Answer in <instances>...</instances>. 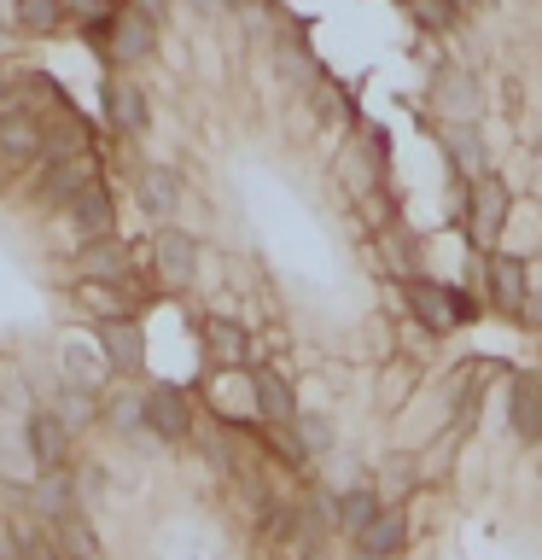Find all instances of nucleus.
Instances as JSON below:
<instances>
[{
	"label": "nucleus",
	"mask_w": 542,
	"mask_h": 560,
	"mask_svg": "<svg viewBox=\"0 0 542 560\" xmlns=\"http://www.w3.org/2000/svg\"><path fill=\"white\" fill-rule=\"evenodd\" d=\"M94 182H99L94 158H42V170H35V205L64 217Z\"/></svg>",
	"instance_id": "nucleus-1"
},
{
	"label": "nucleus",
	"mask_w": 542,
	"mask_h": 560,
	"mask_svg": "<svg viewBox=\"0 0 542 560\" xmlns=\"http://www.w3.org/2000/svg\"><path fill=\"white\" fill-rule=\"evenodd\" d=\"M507 210H514V199H507L502 175H479V182L467 187V240L484 245V252H496V234H502Z\"/></svg>",
	"instance_id": "nucleus-2"
},
{
	"label": "nucleus",
	"mask_w": 542,
	"mask_h": 560,
	"mask_svg": "<svg viewBox=\"0 0 542 560\" xmlns=\"http://www.w3.org/2000/svg\"><path fill=\"white\" fill-rule=\"evenodd\" d=\"M146 432L164 438V444H187L199 432V415H192V397L181 385H146Z\"/></svg>",
	"instance_id": "nucleus-3"
},
{
	"label": "nucleus",
	"mask_w": 542,
	"mask_h": 560,
	"mask_svg": "<svg viewBox=\"0 0 542 560\" xmlns=\"http://www.w3.org/2000/svg\"><path fill=\"white\" fill-rule=\"evenodd\" d=\"M17 438H24L35 472H64V462H70V427L52 409H30L24 427H17Z\"/></svg>",
	"instance_id": "nucleus-4"
},
{
	"label": "nucleus",
	"mask_w": 542,
	"mask_h": 560,
	"mask_svg": "<svg viewBox=\"0 0 542 560\" xmlns=\"http://www.w3.org/2000/svg\"><path fill=\"white\" fill-rule=\"evenodd\" d=\"M426 94H432V112L444 117V122H479V112H484L479 82H472L461 65H437Z\"/></svg>",
	"instance_id": "nucleus-5"
},
{
	"label": "nucleus",
	"mask_w": 542,
	"mask_h": 560,
	"mask_svg": "<svg viewBox=\"0 0 542 560\" xmlns=\"http://www.w3.org/2000/svg\"><path fill=\"white\" fill-rule=\"evenodd\" d=\"M152 269H157V280H164L169 292H181V287H192L199 280V240L187 234V228H164V234L152 240Z\"/></svg>",
	"instance_id": "nucleus-6"
},
{
	"label": "nucleus",
	"mask_w": 542,
	"mask_h": 560,
	"mask_svg": "<svg viewBox=\"0 0 542 560\" xmlns=\"http://www.w3.org/2000/svg\"><path fill=\"white\" fill-rule=\"evenodd\" d=\"M484 298H490V310H502V315H525V304H531V280H525V262L514 252H490L484 257Z\"/></svg>",
	"instance_id": "nucleus-7"
},
{
	"label": "nucleus",
	"mask_w": 542,
	"mask_h": 560,
	"mask_svg": "<svg viewBox=\"0 0 542 560\" xmlns=\"http://www.w3.org/2000/svg\"><path fill=\"white\" fill-rule=\"evenodd\" d=\"M251 409H257V420L269 432H292L297 420V397H292V385L274 374V368H251Z\"/></svg>",
	"instance_id": "nucleus-8"
},
{
	"label": "nucleus",
	"mask_w": 542,
	"mask_h": 560,
	"mask_svg": "<svg viewBox=\"0 0 542 560\" xmlns=\"http://www.w3.org/2000/svg\"><path fill=\"white\" fill-rule=\"evenodd\" d=\"M94 339H99V357H105V368L111 374H146V332H140V322L129 315V322H105V327H94Z\"/></svg>",
	"instance_id": "nucleus-9"
},
{
	"label": "nucleus",
	"mask_w": 542,
	"mask_h": 560,
	"mask_svg": "<svg viewBox=\"0 0 542 560\" xmlns=\"http://www.w3.org/2000/svg\"><path fill=\"white\" fill-rule=\"evenodd\" d=\"M64 222H70V234H76V252H82V245H94V240H111V234H117V205H111V187L94 182V187H87L76 205L64 210Z\"/></svg>",
	"instance_id": "nucleus-10"
},
{
	"label": "nucleus",
	"mask_w": 542,
	"mask_h": 560,
	"mask_svg": "<svg viewBox=\"0 0 542 560\" xmlns=\"http://www.w3.org/2000/svg\"><path fill=\"white\" fill-rule=\"evenodd\" d=\"M402 298H409L414 322L426 327L432 339H444V332H455V327H461V315H455V304H449V287H437V280L414 275L409 287H402Z\"/></svg>",
	"instance_id": "nucleus-11"
},
{
	"label": "nucleus",
	"mask_w": 542,
	"mask_h": 560,
	"mask_svg": "<svg viewBox=\"0 0 542 560\" xmlns=\"http://www.w3.org/2000/svg\"><path fill=\"white\" fill-rule=\"evenodd\" d=\"M35 158H47L42 152V117H30L24 105H7L0 112V164H35Z\"/></svg>",
	"instance_id": "nucleus-12"
},
{
	"label": "nucleus",
	"mask_w": 542,
	"mask_h": 560,
	"mask_svg": "<svg viewBox=\"0 0 542 560\" xmlns=\"http://www.w3.org/2000/svg\"><path fill=\"white\" fill-rule=\"evenodd\" d=\"M507 427L519 444H542V374H514L507 385Z\"/></svg>",
	"instance_id": "nucleus-13"
},
{
	"label": "nucleus",
	"mask_w": 542,
	"mask_h": 560,
	"mask_svg": "<svg viewBox=\"0 0 542 560\" xmlns=\"http://www.w3.org/2000/svg\"><path fill=\"white\" fill-rule=\"evenodd\" d=\"M76 508H82V497H76V479H70V472H42L24 497V514H35L42 525H59L64 514H76Z\"/></svg>",
	"instance_id": "nucleus-14"
},
{
	"label": "nucleus",
	"mask_w": 542,
	"mask_h": 560,
	"mask_svg": "<svg viewBox=\"0 0 542 560\" xmlns=\"http://www.w3.org/2000/svg\"><path fill=\"white\" fill-rule=\"evenodd\" d=\"M140 210H146L152 222H175V210H181V175H175L169 164H152V170H140Z\"/></svg>",
	"instance_id": "nucleus-15"
},
{
	"label": "nucleus",
	"mask_w": 542,
	"mask_h": 560,
	"mask_svg": "<svg viewBox=\"0 0 542 560\" xmlns=\"http://www.w3.org/2000/svg\"><path fill=\"white\" fill-rule=\"evenodd\" d=\"M105 117H111V129L117 135H146L152 129V105H146V88H134V82H111L105 88Z\"/></svg>",
	"instance_id": "nucleus-16"
},
{
	"label": "nucleus",
	"mask_w": 542,
	"mask_h": 560,
	"mask_svg": "<svg viewBox=\"0 0 542 560\" xmlns=\"http://www.w3.org/2000/svg\"><path fill=\"white\" fill-rule=\"evenodd\" d=\"M152 47H157V24L146 12H134V7H122L117 12V24H111V52L122 65H146L152 59Z\"/></svg>",
	"instance_id": "nucleus-17"
},
{
	"label": "nucleus",
	"mask_w": 542,
	"mask_h": 560,
	"mask_svg": "<svg viewBox=\"0 0 542 560\" xmlns=\"http://www.w3.org/2000/svg\"><path fill=\"white\" fill-rule=\"evenodd\" d=\"M76 275L82 280H111V287H129V245H122L117 234L82 245V252H76Z\"/></svg>",
	"instance_id": "nucleus-18"
},
{
	"label": "nucleus",
	"mask_w": 542,
	"mask_h": 560,
	"mask_svg": "<svg viewBox=\"0 0 542 560\" xmlns=\"http://www.w3.org/2000/svg\"><path fill=\"white\" fill-rule=\"evenodd\" d=\"M42 152L47 158H87V122L70 112V105L42 117Z\"/></svg>",
	"instance_id": "nucleus-19"
},
{
	"label": "nucleus",
	"mask_w": 542,
	"mask_h": 560,
	"mask_svg": "<svg viewBox=\"0 0 542 560\" xmlns=\"http://www.w3.org/2000/svg\"><path fill=\"white\" fill-rule=\"evenodd\" d=\"M444 158L467 175V182L490 175V152H484V140H479V129H472V122H444Z\"/></svg>",
	"instance_id": "nucleus-20"
},
{
	"label": "nucleus",
	"mask_w": 542,
	"mask_h": 560,
	"mask_svg": "<svg viewBox=\"0 0 542 560\" xmlns=\"http://www.w3.org/2000/svg\"><path fill=\"white\" fill-rule=\"evenodd\" d=\"M385 508H391V502H385L374 485H350V490H339V532H344L350 542H362V532L385 514Z\"/></svg>",
	"instance_id": "nucleus-21"
},
{
	"label": "nucleus",
	"mask_w": 542,
	"mask_h": 560,
	"mask_svg": "<svg viewBox=\"0 0 542 560\" xmlns=\"http://www.w3.org/2000/svg\"><path fill=\"white\" fill-rule=\"evenodd\" d=\"M129 280H134V275H129ZM76 304L94 310L99 327H105V322H129V315H134L129 287H111V280H76Z\"/></svg>",
	"instance_id": "nucleus-22"
},
{
	"label": "nucleus",
	"mask_w": 542,
	"mask_h": 560,
	"mask_svg": "<svg viewBox=\"0 0 542 560\" xmlns=\"http://www.w3.org/2000/svg\"><path fill=\"white\" fill-rule=\"evenodd\" d=\"M420 479H426V472H420V455L414 450H391L379 462V497L391 502V508H402L420 490Z\"/></svg>",
	"instance_id": "nucleus-23"
},
{
	"label": "nucleus",
	"mask_w": 542,
	"mask_h": 560,
	"mask_svg": "<svg viewBox=\"0 0 542 560\" xmlns=\"http://www.w3.org/2000/svg\"><path fill=\"white\" fill-rule=\"evenodd\" d=\"M52 542L64 549V560H105V542L94 532V520H87V508H76V514H64L59 525H47Z\"/></svg>",
	"instance_id": "nucleus-24"
},
{
	"label": "nucleus",
	"mask_w": 542,
	"mask_h": 560,
	"mask_svg": "<svg viewBox=\"0 0 542 560\" xmlns=\"http://www.w3.org/2000/svg\"><path fill=\"white\" fill-rule=\"evenodd\" d=\"M409 537H414V525H409V514L402 508H385V514L362 532V542L356 549H367V555H379V560H397L402 549H409Z\"/></svg>",
	"instance_id": "nucleus-25"
},
{
	"label": "nucleus",
	"mask_w": 542,
	"mask_h": 560,
	"mask_svg": "<svg viewBox=\"0 0 542 560\" xmlns=\"http://www.w3.org/2000/svg\"><path fill=\"white\" fill-rule=\"evenodd\" d=\"M490 374H502V368L496 362H484V357H472V362H461V368H455V374L444 380V397H449V409L455 415H472V409H479V392H484V380Z\"/></svg>",
	"instance_id": "nucleus-26"
},
{
	"label": "nucleus",
	"mask_w": 542,
	"mask_h": 560,
	"mask_svg": "<svg viewBox=\"0 0 542 560\" xmlns=\"http://www.w3.org/2000/svg\"><path fill=\"white\" fill-rule=\"evenodd\" d=\"M52 415H59L70 432H87L94 420H105V397L87 392V385H59V409Z\"/></svg>",
	"instance_id": "nucleus-27"
},
{
	"label": "nucleus",
	"mask_w": 542,
	"mask_h": 560,
	"mask_svg": "<svg viewBox=\"0 0 542 560\" xmlns=\"http://www.w3.org/2000/svg\"><path fill=\"white\" fill-rule=\"evenodd\" d=\"M414 385H420L414 357H391L379 368V409H402V402L414 397Z\"/></svg>",
	"instance_id": "nucleus-28"
},
{
	"label": "nucleus",
	"mask_w": 542,
	"mask_h": 560,
	"mask_svg": "<svg viewBox=\"0 0 542 560\" xmlns=\"http://www.w3.org/2000/svg\"><path fill=\"white\" fill-rule=\"evenodd\" d=\"M204 345H210V357H216L222 368H239L245 357H251L245 327H234V322H210V327H204Z\"/></svg>",
	"instance_id": "nucleus-29"
},
{
	"label": "nucleus",
	"mask_w": 542,
	"mask_h": 560,
	"mask_svg": "<svg viewBox=\"0 0 542 560\" xmlns=\"http://www.w3.org/2000/svg\"><path fill=\"white\" fill-rule=\"evenodd\" d=\"M12 537H17V560H64V549L52 542V532L42 520H30V514L12 525Z\"/></svg>",
	"instance_id": "nucleus-30"
},
{
	"label": "nucleus",
	"mask_w": 542,
	"mask_h": 560,
	"mask_svg": "<svg viewBox=\"0 0 542 560\" xmlns=\"http://www.w3.org/2000/svg\"><path fill=\"white\" fill-rule=\"evenodd\" d=\"M12 18H17V30H30V35H52L64 24V0H17Z\"/></svg>",
	"instance_id": "nucleus-31"
},
{
	"label": "nucleus",
	"mask_w": 542,
	"mask_h": 560,
	"mask_svg": "<svg viewBox=\"0 0 542 560\" xmlns=\"http://www.w3.org/2000/svg\"><path fill=\"white\" fill-rule=\"evenodd\" d=\"M105 427L140 438L146 432V397H105Z\"/></svg>",
	"instance_id": "nucleus-32"
},
{
	"label": "nucleus",
	"mask_w": 542,
	"mask_h": 560,
	"mask_svg": "<svg viewBox=\"0 0 542 560\" xmlns=\"http://www.w3.org/2000/svg\"><path fill=\"white\" fill-rule=\"evenodd\" d=\"M409 12H414V24L432 30V35H449L461 24V7H455V0H409Z\"/></svg>",
	"instance_id": "nucleus-33"
},
{
	"label": "nucleus",
	"mask_w": 542,
	"mask_h": 560,
	"mask_svg": "<svg viewBox=\"0 0 542 560\" xmlns=\"http://www.w3.org/2000/svg\"><path fill=\"white\" fill-rule=\"evenodd\" d=\"M117 12H122V0H64V18H76L82 30L117 24Z\"/></svg>",
	"instance_id": "nucleus-34"
},
{
	"label": "nucleus",
	"mask_w": 542,
	"mask_h": 560,
	"mask_svg": "<svg viewBox=\"0 0 542 560\" xmlns=\"http://www.w3.org/2000/svg\"><path fill=\"white\" fill-rule=\"evenodd\" d=\"M379 240H385V257H391V269H397L402 280H414L420 269H414V240H409V228H402V222H391Z\"/></svg>",
	"instance_id": "nucleus-35"
},
{
	"label": "nucleus",
	"mask_w": 542,
	"mask_h": 560,
	"mask_svg": "<svg viewBox=\"0 0 542 560\" xmlns=\"http://www.w3.org/2000/svg\"><path fill=\"white\" fill-rule=\"evenodd\" d=\"M17 100H24L30 117H52V112H59V82H52V77H24V94H17Z\"/></svg>",
	"instance_id": "nucleus-36"
},
{
	"label": "nucleus",
	"mask_w": 542,
	"mask_h": 560,
	"mask_svg": "<svg viewBox=\"0 0 542 560\" xmlns=\"http://www.w3.org/2000/svg\"><path fill=\"white\" fill-rule=\"evenodd\" d=\"M99 362H105L99 350H87V345H64V368H70V380L87 385V392H99V374H94Z\"/></svg>",
	"instance_id": "nucleus-37"
},
{
	"label": "nucleus",
	"mask_w": 542,
	"mask_h": 560,
	"mask_svg": "<svg viewBox=\"0 0 542 560\" xmlns=\"http://www.w3.org/2000/svg\"><path fill=\"white\" fill-rule=\"evenodd\" d=\"M297 438H304V450H309V455H327V450H332V427H327L321 415L297 420Z\"/></svg>",
	"instance_id": "nucleus-38"
},
{
	"label": "nucleus",
	"mask_w": 542,
	"mask_h": 560,
	"mask_svg": "<svg viewBox=\"0 0 542 560\" xmlns=\"http://www.w3.org/2000/svg\"><path fill=\"white\" fill-rule=\"evenodd\" d=\"M444 462H455V438H437V444L420 455V472H426V479H437V472H444Z\"/></svg>",
	"instance_id": "nucleus-39"
},
{
	"label": "nucleus",
	"mask_w": 542,
	"mask_h": 560,
	"mask_svg": "<svg viewBox=\"0 0 542 560\" xmlns=\"http://www.w3.org/2000/svg\"><path fill=\"white\" fill-rule=\"evenodd\" d=\"M449 304H455V315H461V327H467V322H479V298H472V292L449 287Z\"/></svg>",
	"instance_id": "nucleus-40"
},
{
	"label": "nucleus",
	"mask_w": 542,
	"mask_h": 560,
	"mask_svg": "<svg viewBox=\"0 0 542 560\" xmlns=\"http://www.w3.org/2000/svg\"><path fill=\"white\" fill-rule=\"evenodd\" d=\"M519 322H531V327L542 332V287H531V304H525V315H519Z\"/></svg>",
	"instance_id": "nucleus-41"
},
{
	"label": "nucleus",
	"mask_w": 542,
	"mask_h": 560,
	"mask_svg": "<svg viewBox=\"0 0 542 560\" xmlns=\"http://www.w3.org/2000/svg\"><path fill=\"white\" fill-rule=\"evenodd\" d=\"M134 12H146L152 24H164V0H134Z\"/></svg>",
	"instance_id": "nucleus-42"
},
{
	"label": "nucleus",
	"mask_w": 542,
	"mask_h": 560,
	"mask_svg": "<svg viewBox=\"0 0 542 560\" xmlns=\"http://www.w3.org/2000/svg\"><path fill=\"white\" fill-rule=\"evenodd\" d=\"M7 88H12V77H7V65H0V100H7Z\"/></svg>",
	"instance_id": "nucleus-43"
},
{
	"label": "nucleus",
	"mask_w": 542,
	"mask_h": 560,
	"mask_svg": "<svg viewBox=\"0 0 542 560\" xmlns=\"http://www.w3.org/2000/svg\"><path fill=\"white\" fill-rule=\"evenodd\" d=\"M350 560H379V555H367V549H350Z\"/></svg>",
	"instance_id": "nucleus-44"
},
{
	"label": "nucleus",
	"mask_w": 542,
	"mask_h": 560,
	"mask_svg": "<svg viewBox=\"0 0 542 560\" xmlns=\"http://www.w3.org/2000/svg\"><path fill=\"white\" fill-rule=\"evenodd\" d=\"M199 7H234V0H199Z\"/></svg>",
	"instance_id": "nucleus-45"
},
{
	"label": "nucleus",
	"mask_w": 542,
	"mask_h": 560,
	"mask_svg": "<svg viewBox=\"0 0 542 560\" xmlns=\"http://www.w3.org/2000/svg\"><path fill=\"white\" fill-rule=\"evenodd\" d=\"M315 560H332V555H327V549H321V555H315Z\"/></svg>",
	"instance_id": "nucleus-46"
}]
</instances>
